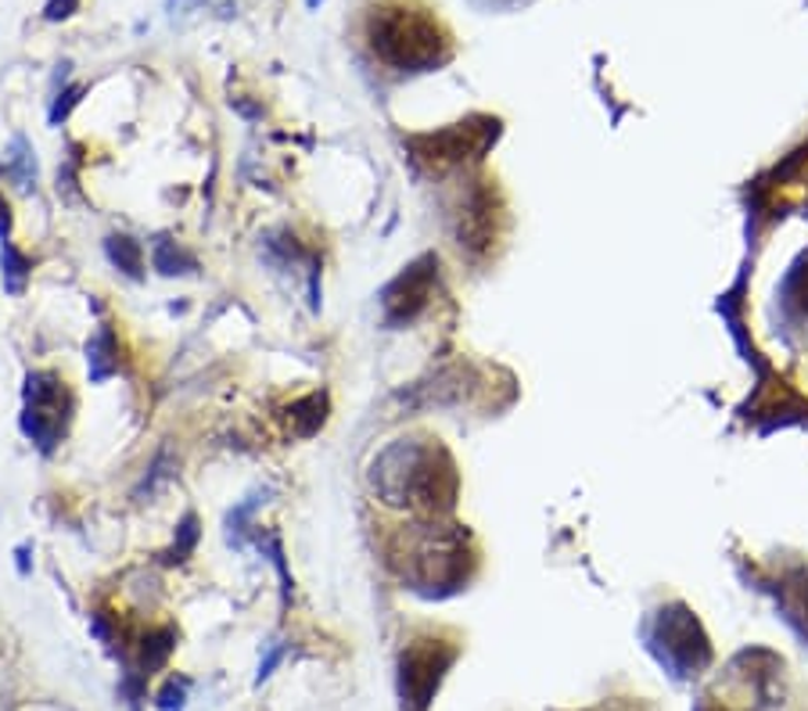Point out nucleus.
Returning <instances> with one entry per match:
<instances>
[{"instance_id": "obj_1", "label": "nucleus", "mask_w": 808, "mask_h": 711, "mask_svg": "<svg viewBox=\"0 0 808 711\" xmlns=\"http://www.w3.org/2000/svg\"><path fill=\"white\" fill-rule=\"evenodd\" d=\"M370 485L389 507H406L424 518H439L453 507V460L431 439H400L370 464Z\"/></svg>"}, {"instance_id": "obj_2", "label": "nucleus", "mask_w": 808, "mask_h": 711, "mask_svg": "<svg viewBox=\"0 0 808 711\" xmlns=\"http://www.w3.org/2000/svg\"><path fill=\"white\" fill-rule=\"evenodd\" d=\"M367 44L395 72H431L453 55V40L428 8L385 0L367 11Z\"/></svg>"}, {"instance_id": "obj_3", "label": "nucleus", "mask_w": 808, "mask_h": 711, "mask_svg": "<svg viewBox=\"0 0 808 711\" xmlns=\"http://www.w3.org/2000/svg\"><path fill=\"white\" fill-rule=\"evenodd\" d=\"M72 395L65 388L58 374L36 371L25 377V410H22V431L25 439L36 442L40 453H55V445L65 439L72 417Z\"/></svg>"}, {"instance_id": "obj_4", "label": "nucleus", "mask_w": 808, "mask_h": 711, "mask_svg": "<svg viewBox=\"0 0 808 711\" xmlns=\"http://www.w3.org/2000/svg\"><path fill=\"white\" fill-rule=\"evenodd\" d=\"M651 651L675 676H697L711 662L708 636L700 632L697 618L686 608H672L658 614V629L651 632Z\"/></svg>"}, {"instance_id": "obj_5", "label": "nucleus", "mask_w": 808, "mask_h": 711, "mask_svg": "<svg viewBox=\"0 0 808 711\" xmlns=\"http://www.w3.org/2000/svg\"><path fill=\"white\" fill-rule=\"evenodd\" d=\"M457 662V647H446L439 640L409 643L400 657V697L406 711H424L439 693L449 665Z\"/></svg>"}, {"instance_id": "obj_6", "label": "nucleus", "mask_w": 808, "mask_h": 711, "mask_svg": "<svg viewBox=\"0 0 808 711\" xmlns=\"http://www.w3.org/2000/svg\"><path fill=\"white\" fill-rule=\"evenodd\" d=\"M431 281H435V256H424L417 262H409V267L395 276L392 284H385V292H381L385 324L400 327V324L414 320V316L424 309V302H428Z\"/></svg>"}, {"instance_id": "obj_7", "label": "nucleus", "mask_w": 808, "mask_h": 711, "mask_svg": "<svg viewBox=\"0 0 808 711\" xmlns=\"http://www.w3.org/2000/svg\"><path fill=\"white\" fill-rule=\"evenodd\" d=\"M489 140H496V123H489V119H482V126L457 123L453 129H442V134L414 137L417 155L428 158V162H460L468 155H479Z\"/></svg>"}, {"instance_id": "obj_8", "label": "nucleus", "mask_w": 808, "mask_h": 711, "mask_svg": "<svg viewBox=\"0 0 808 711\" xmlns=\"http://www.w3.org/2000/svg\"><path fill=\"white\" fill-rule=\"evenodd\" d=\"M87 371H90V381H98V385L119 371V341L109 324H101L98 335L87 341Z\"/></svg>"}, {"instance_id": "obj_9", "label": "nucleus", "mask_w": 808, "mask_h": 711, "mask_svg": "<svg viewBox=\"0 0 808 711\" xmlns=\"http://www.w3.org/2000/svg\"><path fill=\"white\" fill-rule=\"evenodd\" d=\"M173 647H177V629H152L137 647V668H130V672L148 679L155 668H162L169 662Z\"/></svg>"}, {"instance_id": "obj_10", "label": "nucleus", "mask_w": 808, "mask_h": 711, "mask_svg": "<svg viewBox=\"0 0 808 711\" xmlns=\"http://www.w3.org/2000/svg\"><path fill=\"white\" fill-rule=\"evenodd\" d=\"M30 273H33V262H30V256L22 252V248H15L11 241L0 245V281H4L8 295H22Z\"/></svg>"}, {"instance_id": "obj_11", "label": "nucleus", "mask_w": 808, "mask_h": 711, "mask_svg": "<svg viewBox=\"0 0 808 711\" xmlns=\"http://www.w3.org/2000/svg\"><path fill=\"white\" fill-rule=\"evenodd\" d=\"M104 252H109L112 267H119L126 276H134V281H141V276H144V252H141V245L134 241V237L112 234L109 241H104Z\"/></svg>"}, {"instance_id": "obj_12", "label": "nucleus", "mask_w": 808, "mask_h": 711, "mask_svg": "<svg viewBox=\"0 0 808 711\" xmlns=\"http://www.w3.org/2000/svg\"><path fill=\"white\" fill-rule=\"evenodd\" d=\"M152 262L158 273L166 276H177V273H194L198 270V259L191 252H183L177 241H169V237H158L155 241V252H152Z\"/></svg>"}, {"instance_id": "obj_13", "label": "nucleus", "mask_w": 808, "mask_h": 711, "mask_svg": "<svg viewBox=\"0 0 808 711\" xmlns=\"http://www.w3.org/2000/svg\"><path fill=\"white\" fill-rule=\"evenodd\" d=\"M327 410V395L324 392H313V395H306V399H299L295 406H291V420H295L299 425V435H316L321 431V425H324V414Z\"/></svg>"}, {"instance_id": "obj_14", "label": "nucleus", "mask_w": 808, "mask_h": 711, "mask_svg": "<svg viewBox=\"0 0 808 711\" xmlns=\"http://www.w3.org/2000/svg\"><path fill=\"white\" fill-rule=\"evenodd\" d=\"M198 535H202V529H198V518H194V514H183V521L177 524L173 546H169V550L162 553V561H166V564H183V561H188L191 553H194Z\"/></svg>"}, {"instance_id": "obj_15", "label": "nucleus", "mask_w": 808, "mask_h": 711, "mask_svg": "<svg viewBox=\"0 0 808 711\" xmlns=\"http://www.w3.org/2000/svg\"><path fill=\"white\" fill-rule=\"evenodd\" d=\"M79 98H83V87H65L61 94H58V101L50 104V123H65V119H69V112L79 104Z\"/></svg>"}, {"instance_id": "obj_16", "label": "nucleus", "mask_w": 808, "mask_h": 711, "mask_svg": "<svg viewBox=\"0 0 808 711\" xmlns=\"http://www.w3.org/2000/svg\"><path fill=\"white\" fill-rule=\"evenodd\" d=\"M183 682H177V679H169L162 690H158V697H155V704H158V711H183Z\"/></svg>"}, {"instance_id": "obj_17", "label": "nucleus", "mask_w": 808, "mask_h": 711, "mask_svg": "<svg viewBox=\"0 0 808 711\" xmlns=\"http://www.w3.org/2000/svg\"><path fill=\"white\" fill-rule=\"evenodd\" d=\"M267 553H270V561L277 564V572H281V592H284V600H288V597H291V575H288V564H284V546H281V539L270 535V539H267Z\"/></svg>"}, {"instance_id": "obj_18", "label": "nucleus", "mask_w": 808, "mask_h": 711, "mask_svg": "<svg viewBox=\"0 0 808 711\" xmlns=\"http://www.w3.org/2000/svg\"><path fill=\"white\" fill-rule=\"evenodd\" d=\"M76 11H79V0H47L44 19L47 22H65V19H72Z\"/></svg>"}, {"instance_id": "obj_19", "label": "nucleus", "mask_w": 808, "mask_h": 711, "mask_svg": "<svg viewBox=\"0 0 808 711\" xmlns=\"http://www.w3.org/2000/svg\"><path fill=\"white\" fill-rule=\"evenodd\" d=\"M284 657V647H273L267 657H262V665H259V676H256V682H267L270 676H273V668H277V662H281Z\"/></svg>"}, {"instance_id": "obj_20", "label": "nucleus", "mask_w": 808, "mask_h": 711, "mask_svg": "<svg viewBox=\"0 0 808 711\" xmlns=\"http://www.w3.org/2000/svg\"><path fill=\"white\" fill-rule=\"evenodd\" d=\"M11 237V208L4 202V194H0V241H8Z\"/></svg>"}, {"instance_id": "obj_21", "label": "nucleus", "mask_w": 808, "mask_h": 711, "mask_svg": "<svg viewBox=\"0 0 808 711\" xmlns=\"http://www.w3.org/2000/svg\"><path fill=\"white\" fill-rule=\"evenodd\" d=\"M306 4H310V8H321V0H306Z\"/></svg>"}]
</instances>
